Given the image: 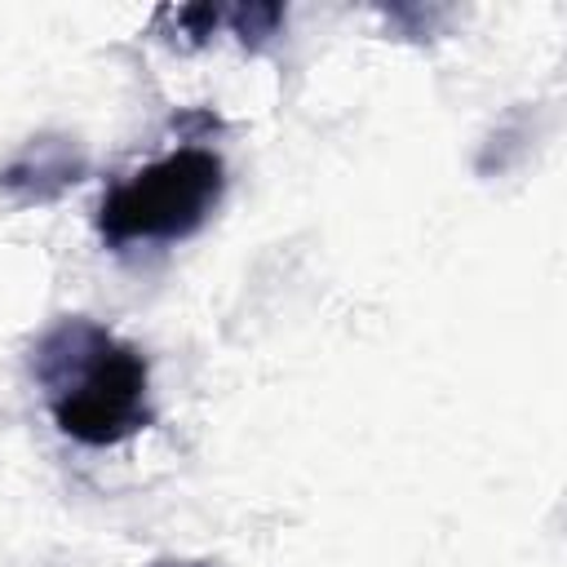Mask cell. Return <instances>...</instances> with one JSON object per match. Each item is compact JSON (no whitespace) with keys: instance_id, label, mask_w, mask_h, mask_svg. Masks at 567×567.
<instances>
[{"instance_id":"obj_1","label":"cell","mask_w":567,"mask_h":567,"mask_svg":"<svg viewBox=\"0 0 567 567\" xmlns=\"http://www.w3.org/2000/svg\"><path fill=\"white\" fill-rule=\"evenodd\" d=\"M31 377L53 425L84 447H115L155 421L151 363L89 315H66L31 346Z\"/></svg>"},{"instance_id":"obj_2","label":"cell","mask_w":567,"mask_h":567,"mask_svg":"<svg viewBox=\"0 0 567 567\" xmlns=\"http://www.w3.org/2000/svg\"><path fill=\"white\" fill-rule=\"evenodd\" d=\"M226 195V164L217 151L182 146L128 182L111 186L97 204V235L106 248L124 252L133 244H177L208 226Z\"/></svg>"},{"instance_id":"obj_3","label":"cell","mask_w":567,"mask_h":567,"mask_svg":"<svg viewBox=\"0 0 567 567\" xmlns=\"http://www.w3.org/2000/svg\"><path fill=\"white\" fill-rule=\"evenodd\" d=\"M89 177V151L71 133H35L0 164V199L13 208L58 204Z\"/></svg>"},{"instance_id":"obj_4","label":"cell","mask_w":567,"mask_h":567,"mask_svg":"<svg viewBox=\"0 0 567 567\" xmlns=\"http://www.w3.org/2000/svg\"><path fill=\"white\" fill-rule=\"evenodd\" d=\"M226 27L235 31V40L248 53H261L284 27V9L279 4H235V9H226Z\"/></svg>"},{"instance_id":"obj_5","label":"cell","mask_w":567,"mask_h":567,"mask_svg":"<svg viewBox=\"0 0 567 567\" xmlns=\"http://www.w3.org/2000/svg\"><path fill=\"white\" fill-rule=\"evenodd\" d=\"M164 18H173L177 22V44H186V49H199V44H208V35L226 22V9H217V4H186V9H164Z\"/></svg>"},{"instance_id":"obj_6","label":"cell","mask_w":567,"mask_h":567,"mask_svg":"<svg viewBox=\"0 0 567 567\" xmlns=\"http://www.w3.org/2000/svg\"><path fill=\"white\" fill-rule=\"evenodd\" d=\"M151 567H217V563H208V558H155Z\"/></svg>"}]
</instances>
